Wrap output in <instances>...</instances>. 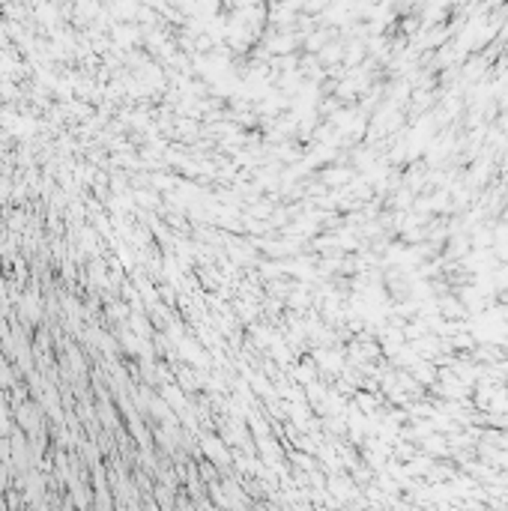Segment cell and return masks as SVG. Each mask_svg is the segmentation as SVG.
I'll return each mask as SVG.
<instances>
[{
    "mask_svg": "<svg viewBox=\"0 0 508 511\" xmlns=\"http://www.w3.org/2000/svg\"><path fill=\"white\" fill-rule=\"evenodd\" d=\"M0 511H6V508H0Z\"/></svg>",
    "mask_w": 508,
    "mask_h": 511,
    "instance_id": "obj_1",
    "label": "cell"
}]
</instances>
